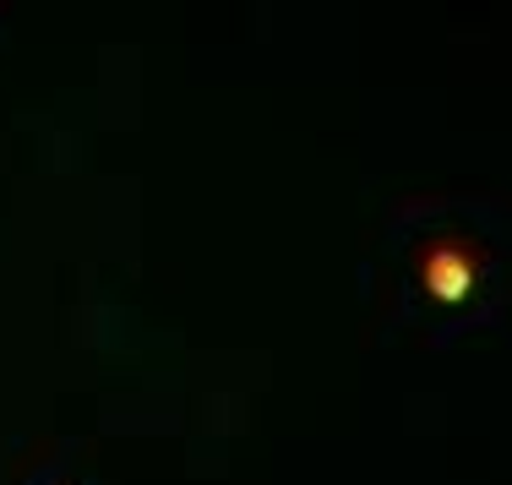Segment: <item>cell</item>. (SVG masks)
<instances>
[{
  "instance_id": "6da1fadb",
  "label": "cell",
  "mask_w": 512,
  "mask_h": 485,
  "mask_svg": "<svg viewBox=\"0 0 512 485\" xmlns=\"http://www.w3.org/2000/svg\"><path fill=\"white\" fill-rule=\"evenodd\" d=\"M425 284H431V295L442 300V306H458L463 295H469L474 284V257L463 240H436L431 257H425Z\"/></svg>"
}]
</instances>
